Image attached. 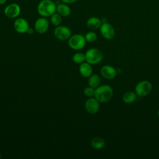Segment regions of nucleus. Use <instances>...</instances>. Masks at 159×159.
Returning <instances> with one entry per match:
<instances>
[{
	"mask_svg": "<svg viewBox=\"0 0 159 159\" xmlns=\"http://www.w3.org/2000/svg\"><path fill=\"white\" fill-rule=\"evenodd\" d=\"M27 33L28 34H29V35H31V34H32L34 33V30H33L32 28L29 27V29L27 30Z\"/></svg>",
	"mask_w": 159,
	"mask_h": 159,
	"instance_id": "obj_24",
	"label": "nucleus"
},
{
	"mask_svg": "<svg viewBox=\"0 0 159 159\" xmlns=\"http://www.w3.org/2000/svg\"><path fill=\"white\" fill-rule=\"evenodd\" d=\"M1 158V153H0V159Z\"/></svg>",
	"mask_w": 159,
	"mask_h": 159,
	"instance_id": "obj_28",
	"label": "nucleus"
},
{
	"mask_svg": "<svg viewBox=\"0 0 159 159\" xmlns=\"http://www.w3.org/2000/svg\"><path fill=\"white\" fill-rule=\"evenodd\" d=\"M85 57L86 62L91 65H95L102 61L103 55L100 50L96 48H91L87 50L85 53Z\"/></svg>",
	"mask_w": 159,
	"mask_h": 159,
	"instance_id": "obj_3",
	"label": "nucleus"
},
{
	"mask_svg": "<svg viewBox=\"0 0 159 159\" xmlns=\"http://www.w3.org/2000/svg\"><path fill=\"white\" fill-rule=\"evenodd\" d=\"M100 82H101L100 77L96 74L91 75L89 77V80H88L89 86L94 89H96L97 87L99 86Z\"/></svg>",
	"mask_w": 159,
	"mask_h": 159,
	"instance_id": "obj_18",
	"label": "nucleus"
},
{
	"mask_svg": "<svg viewBox=\"0 0 159 159\" xmlns=\"http://www.w3.org/2000/svg\"><path fill=\"white\" fill-rule=\"evenodd\" d=\"M85 37L81 34H75L68 39V45L75 50H79L83 48L86 45Z\"/></svg>",
	"mask_w": 159,
	"mask_h": 159,
	"instance_id": "obj_4",
	"label": "nucleus"
},
{
	"mask_svg": "<svg viewBox=\"0 0 159 159\" xmlns=\"http://www.w3.org/2000/svg\"><path fill=\"white\" fill-rule=\"evenodd\" d=\"M49 22L48 20L44 17L38 18L34 24V28L37 32L39 34L45 33L48 29Z\"/></svg>",
	"mask_w": 159,
	"mask_h": 159,
	"instance_id": "obj_10",
	"label": "nucleus"
},
{
	"mask_svg": "<svg viewBox=\"0 0 159 159\" xmlns=\"http://www.w3.org/2000/svg\"><path fill=\"white\" fill-rule=\"evenodd\" d=\"M101 24V19L97 17H91L86 21V25L92 30L99 29Z\"/></svg>",
	"mask_w": 159,
	"mask_h": 159,
	"instance_id": "obj_14",
	"label": "nucleus"
},
{
	"mask_svg": "<svg viewBox=\"0 0 159 159\" xmlns=\"http://www.w3.org/2000/svg\"><path fill=\"white\" fill-rule=\"evenodd\" d=\"M152 89V83L147 80L141 81L137 84L135 88V92L139 97L147 96Z\"/></svg>",
	"mask_w": 159,
	"mask_h": 159,
	"instance_id": "obj_5",
	"label": "nucleus"
},
{
	"mask_svg": "<svg viewBox=\"0 0 159 159\" xmlns=\"http://www.w3.org/2000/svg\"><path fill=\"white\" fill-rule=\"evenodd\" d=\"M15 30L19 34H24L27 32L29 28L28 22L24 18H17L14 23Z\"/></svg>",
	"mask_w": 159,
	"mask_h": 159,
	"instance_id": "obj_11",
	"label": "nucleus"
},
{
	"mask_svg": "<svg viewBox=\"0 0 159 159\" xmlns=\"http://www.w3.org/2000/svg\"><path fill=\"white\" fill-rule=\"evenodd\" d=\"M101 20L102 24L107 23V18H106V17H102V18L101 19Z\"/></svg>",
	"mask_w": 159,
	"mask_h": 159,
	"instance_id": "obj_25",
	"label": "nucleus"
},
{
	"mask_svg": "<svg viewBox=\"0 0 159 159\" xmlns=\"http://www.w3.org/2000/svg\"><path fill=\"white\" fill-rule=\"evenodd\" d=\"M56 11L57 5L52 0H42L37 6V12L42 17H50Z\"/></svg>",
	"mask_w": 159,
	"mask_h": 159,
	"instance_id": "obj_2",
	"label": "nucleus"
},
{
	"mask_svg": "<svg viewBox=\"0 0 159 159\" xmlns=\"http://www.w3.org/2000/svg\"><path fill=\"white\" fill-rule=\"evenodd\" d=\"M71 35V32L70 29L66 26L58 25L54 30L55 37L60 40L65 41L68 40Z\"/></svg>",
	"mask_w": 159,
	"mask_h": 159,
	"instance_id": "obj_6",
	"label": "nucleus"
},
{
	"mask_svg": "<svg viewBox=\"0 0 159 159\" xmlns=\"http://www.w3.org/2000/svg\"><path fill=\"white\" fill-rule=\"evenodd\" d=\"M56 12L58 13L61 17H67L71 13V9L68 5V4H59L57 6Z\"/></svg>",
	"mask_w": 159,
	"mask_h": 159,
	"instance_id": "obj_15",
	"label": "nucleus"
},
{
	"mask_svg": "<svg viewBox=\"0 0 159 159\" xmlns=\"http://www.w3.org/2000/svg\"><path fill=\"white\" fill-rule=\"evenodd\" d=\"M86 60L85 54L81 52H78L74 54L73 56V61L78 64H81Z\"/></svg>",
	"mask_w": 159,
	"mask_h": 159,
	"instance_id": "obj_20",
	"label": "nucleus"
},
{
	"mask_svg": "<svg viewBox=\"0 0 159 159\" xmlns=\"http://www.w3.org/2000/svg\"><path fill=\"white\" fill-rule=\"evenodd\" d=\"M137 94L134 91H127L122 96V101L126 104H131L135 101L137 99Z\"/></svg>",
	"mask_w": 159,
	"mask_h": 159,
	"instance_id": "obj_17",
	"label": "nucleus"
},
{
	"mask_svg": "<svg viewBox=\"0 0 159 159\" xmlns=\"http://www.w3.org/2000/svg\"><path fill=\"white\" fill-rule=\"evenodd\" d=\"M20 12V7L16 3H12L7 6L4 10V13L5 16L8 18H16L17 17Z\"/></svg>",
	"mask_w": 159,
	"mask_h": 159,
	"instance_id": "obj_9",
	"label": "nucleus"
},
{
	"mask_svg": "<svg viewBox=\"0 0 159 159\" xmlns=\"http://www.w3.org/2000/svg\"><path fill=\"white\" fill-rule=\"evenodd\" d=\"M100 107L99 102L95 98H90L86 100L84 104L85 110L89 114H94L98 112Z\"/></svg>",
	"mask_w": 159,
	"mask_h": 159,
	"instance_id": "obj_8",
	"label": "nucleus"
},
{
	"mask_svg": "<svg viewBox=\"0 0 159 159\" xmlns=\"http://www.w3.org/2000/svg\"><path fill=\"white\" fill-rule=\"evenodd\" d=\"M112 96L113 89L110 86L107 84L99 86L95 89L94 98L99 102H107L111 100Z\"/></svg>",
	"mask_w": 159,
	"mask_h": 159,
	"instance_id": "obj_1",
	"label": "nucleus"
},
{
	"mask_svg": "<svg viewBox=\"0 0 159 159\" xmlns=\"http://www.w3.org/2000/svg\"><path fill=\"white\" fill-rule=\"evenodd\" d=\"M101 74L103 78L107 80L114 78L117 75V70L111 65H104L101 69Z\"/></svg>",
	"mask_w": 159,
	"mask_h": 159,
	"instance_id": "obj_12",
	"label": "nucleus"
},
{
	"mask_svg": "<svg viewBox=\"0 0 159 159\" xmlns=\"http://www.w3.org/2000/svg\"><path fill=\"white\" fill-rule=\"evenodd\" d=\"M80 74L85 78L89 77L93 73V68L91 65L88 62H83L80 64L79 67Z\"/></svg>",
	"mask_w": 159,
	"mask_h": 159,
	"instance_id": "obj_13",
	"label": "nucleus"
},
{
	"mask_svg": "<svg viewBox=\"0 0 159 159\" xmlns=\"http://www.w3.org/2000/svg\"><path fill=\"white\" fill-rule=\"evenodd\" d=\"M50 21L53 25L57 27L60 25V24L62 21L61 16L58 13L55 12L53 14H52L50 16Z\"/></svg>",
	"mask_w": 159,
	"mask_h": 159,
	"instance_id": "obj_19",
	"label": "nucleus"
},
{
	"mask_svg": "<svg viewBox=\"0 0 159 159\" xmlns=\"http://www.w3.org/2000/svg\"><path fill=\"white\" fill-rule=\"evenodd\" d=\"M94 93H95V89L91 86L86 87L84 89V94H85V96L91 98L93 96H94Z\"/></svg>",
	"mask_w": 159,
	"mask_h": 159,
	"instance_id": "obj_22",
	"label": "nucleus"
},
{
	"mask_svg": "<svg viewBox=\"0 0 159 159\" xmlns=\"http://www.w3.org/2000/svg\"><path fill=\"white\" fill-rule=\"evenodd\" d=\"M63 2L66 4H73L76 2L78 0H61Z\"/></svg>",
	"mask_w": 159,
	"mask_h": 159,
	"instance_id": "obj_23",
	"label": "nucleus"
},
{
	"mask_svg": "<svg viewBox=\"0 0 159 159\" xmlns=\"http://www.w3.org/2000/svg\"><path fill=\"white\" fill-rule=\"evenodd\" d=\"M91 147L96 150L102 149L105 146L104 140L99 137H96L91 139L90 142Z\"/></svg>",
	"mask_w": 159,
	"mask_h": 159,
	"instance_id": "obj_16",
	"label": "nucleus"
},
{
	"mask_svg": "<svg viewBox=\"0 0 159 159\" xmlns=\"http://www.w3.org/2000/svg\"><path fill=\"white\" fill-rule=\"evenodd\" d=\"M99 30L102 36L107 40H112L116 34L114 28L108 22L102 24L99 28Z\"/></svg>",
	"mask_w": 159,
	"mask_h": 159,
	"instance_id": "obj_7",
	"label": "nucleus"
},
{
	"mask_svg": "<svg viewBox=\"0 0 159 159\" xmlns=\"http://www.w3.org/2000/svg\"><path fill=\"white\" fill-rule=\"evenodd\" d=\"M84 37H85L86 42H89V43H93V42H94L97 40L98 36H97L96 33H95L94 32H93V31H90L86 34Z\"/></svg>",
	"mask_w": 159,
	"mask_h": 159,
	"instance_id": "obj_21",
	"label": "nucleus"
},
{
	"mask_svg": "<svg viewBox=\"0 0 159 159\" xmlns=\"http://www.w3.org/2000/svg\"><path fill=\"white\" fill-rule=\"evenodd\" d=\"M7 0H0V5H3L6 2Z\"/></svg>",
	"mask_w": 159,
	"mask_h": 159,
	"instance_id": "obj_26",
	"label": "nucleus"
},
{
	"mask_svg": "<svg viewBox=\"0 0 159 159\" xmlns=\"http://www.w3.org/2000/svg\"><path fill=\"white\" fill-rule=\"evenodd\" d=\"M157 116H158V117H159V110H158V112H157Z\"/></svg>",
	"mask_w": 159,
	"mask_h": 159,
	"instance_id": "obj_27",
	"label": "nucleus"
}]
</instances>
